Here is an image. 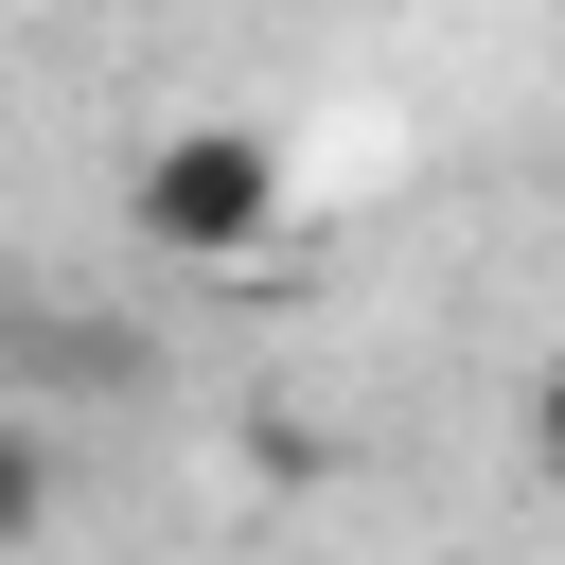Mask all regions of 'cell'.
<instances>
[{
	"instance_id": "1",
	"label": "cell",
	"mask_w": 565,
	"mask_h": 565,
	"mask_svg": "<svg viewBox=\"0 0 565 565\" xmlns=\"http://www.w3.org/2000/svg\"><path fill=\"white\" fill-rule=\"evenodd\" d=\"M282 212H300V177H282V141H265V124H159V141H141V177H124L141 265H194V282L265 265V247H282Z\"/></svg>"
},
{
	"instance_id": "2",
	"label": "cell",
	"mask_w": 565,
	"mask_h": 565,
	"mask_svg": "<svg viewBox=\"0 0 565 565\" xmlns=\"http://www.w3.org/2000/svg\"><path fill=\"white\" fill-rule=\"evenodd\" d=\"M53 494H71V477H53V424H35V406H0V565H35V547H53Z\"/></svg>"
},
{
	"instance_id": "3",
	"label": "cell",
	"mask_w": 565,
	"mask_h": 565,
	"mask_svg": "<svg viewBox=\"0 0 565 565\" xmlns=\"http://www.w3.org/2000/svg\"><path fill=\"white\" fill-rule=\"evenodd\" d=\"M530 459H547V477H565V353H547V371H530Z\"/></svg>"
}]
</instances>
